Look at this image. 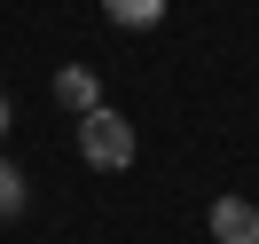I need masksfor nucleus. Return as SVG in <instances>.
<instances>
[{"label":"nucleus","instance_id":"1","mask_svg":"<svg viewBox=\"0 0 259 244\" xmlns=\"http://www.w3.org/2000/svg\"><path fill=\"white\" fill-rule=\"evenodd\" d=\"M79 158L95 165V173H126V165H134V126H126V111L95 102V111L79 118Z\"/></svg>","mask_w":259,"mask_h":244},{"label":"nucleus","instance_id":"2","mask_svg":"<svg viewBox=\"0 0 259 244\" xmlns=\"http://www.w3.org/2000/svg\"><path fill=\"white\" fill-rule=\"evenodd\" d=\"M212 236L220 244H259V205L251 197H220L212 205Z\"/></svg>","mask_w":259,"mask_h":244},{"label":"nucleus","instance_id":"3","mask_svg":"<svg viewBox=\"0 0 259 244\" xmlns=\"http://www.w3.org/2000/svg\"><path fill=\"white\" fill-rule=\"evenodd\" d=\"M55 102H63V111H95V102H102V79H95V71H87V63H63V71H55Z\"/></svg>","mask_w":259,"mask_h":244},{"label":"nucleus","instance_id":"4","mask_svg":"<svg viewBox=\"0 0 259 244\" xmlns=\"http://www.w3.org/2000/svg\"><path fill=\"white\" fill-rule=\"evenodd\" d=\"M102 16L118 32H149V24H165V0H102Z\"/></svg>","mask_w":259,"mask_h":244},{"label":"nucleus","instance_id":"5","mask_svg":"<svg viewBox=\"0 0 259 244\" xmlns=\"http://www.w3.org/2000/svg\"><path fill=\"white\" fill-rule=\"evenodd\" d=\"M16 213H24V173L0 158V221H16Z\"/></svg>","mask_w":259,"mask_h":244},{"label":"nucleus","instance_id":"6","mask_svg":"<svg viewBox=\"0 0 259 244\" xmlns=\"http://www.w3.org/2000/svg\"><path fill=\"white\" fill-rule=\"evenodd\" d=\"M8 118H16V111H8V95H0V134H8Z\"/></svg>","mask_w":259,"mask_h":244}]
</instances>
